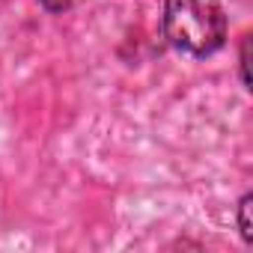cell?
I'll list each match as a JSON object with an SVG mask.
<instances>
[{
    "label": "cell",
    "mask_w": 253,
    "mask_h": 253,
    "mask_svg": "<svg viewBox=\"0 0 253 253\" xmlns=\"http://www.w3.org/2000/svg\"><path fill=\"white\" fill-rule=\"evenodd\" d=\"M42 6H45L48 12H63V9L72 6V0H42Z\"/></svg>",
    "instance_id": "cell-3"
},
{
    "label": "cell",
    "mask_w": 253,
    "mask_h": 253,
    "mask_svg": "<svg viewBox=\"0 0 253 253\" xmlns=\"http://www.w3.org/2000/svg\"><path fill=\"white\" fill-rule=\"evenodd\" d=\"M164 36L182 54L209 57L226 39V15L214 0H164Z\"/></svg>",
    "instance_id": "cell-1"
},
{
    "label": "cell",
    "mask_w": 253,
    "mask_h": 253,
    "mask_svg": "<svg viewBox=\"0 0 253 253\" xmlns=\"http://www.w3.org/2000/svg\"><path fill=\"white\" fill-rule=\"evenodd\" d=\"M250 203H253V197L247 194V197L241 200V206H238V223H241V235H244V241L253 238V229H250Z\"/></svg>",
    "instance_id": "cell-2"
}]
</instances>
